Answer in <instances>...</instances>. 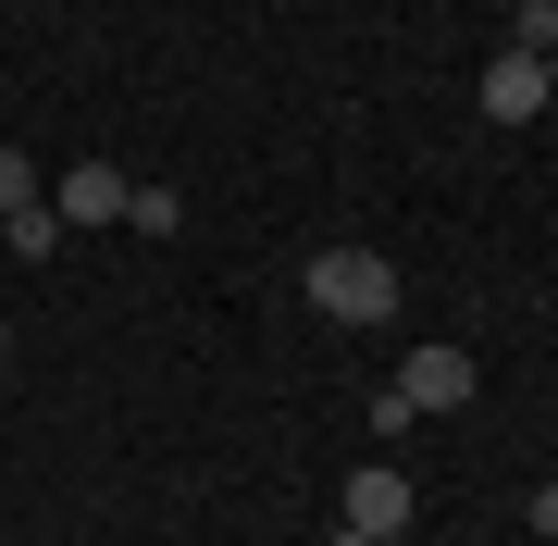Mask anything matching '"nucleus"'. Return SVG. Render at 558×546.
Segmentation results:
<instances>
[{
  "label": "nucleus",
  "mask_w": 558,
  "mask_h": 546,
  "mask_svg": "<svg viewBox=\"0 0 558 546\" xmlns=\"http://www.w3.org/2000/svg\"><path fill=\"white\" fill-rule=\"evenodd\" d=\"M0 348H13V324H0Z\"/></svg>",
  "instance_id": "nucleus-12"
},
{
  "label": "nucleus",
  "mask_w": 558,
  "mask_h": 546,
  "mask_svg": "<svg viewBox=\"0 0 558 546\" xmlns=\"http://www.w3.org/2000/svg\"><path fill=\"white\" fill-rule=\"evenodd\" d=\"M124 199H137V174H112V162H75L50 186V211H62V236H75V223H124Z\"/></svg>",
  "instance_id": "nucleus-3"
},
{
  "label": "nucleus",
  "mask_w": 558,
  "mask_h": 546,
  "mask_svg": "<svg viewBox=\"0 0 558 546\" xmlns=\"http://www.w3.org/2000/svg\"><path fill=\"white\" fill-rule=\"evenodd\" d=\"M410 472H348V534H410Z\"/></svg>",
  "instance_id": "nucleus-5"
},
{
  "label": "nucleus",
  "mask_w": 558,
  "mask_h": 546,
  "mask_svg": "<svg viewBox=\"0 0 558 546\" xmlns=\"http://www.w3.org/2000/svg\"><path fill=\"white\" fill-rule=\"evenodd\" d=\"M546 100H558V50H546Z\"/></svg>",
  "instance_id": "nucleus-11"
},
{
  "label": "nucleus",
  "mask_w": 558,
  "mask_h": 546,
  "mask_svg": "<svg viewBox=\"0 0 558 546\" xmlns=\"http://www.w3.org/2000/svg\"><path fill=\"white\" fill-rule=\"evenodd\" d=\"M472 348H410V361H398V398L410 410H472Z\"/></svg>",
  "instance_id": "nucleus-2"
},
{
  "label": "nucleus",
  "mask_w": 558,
  "mask_h": 546,
  "mask_svg": "<svg viewBox=\"0 0 558 546\" xmlns=\"http://www.w3.org/2000/svg\"><path fill=\"white\" fill-rule=\"evenodd\" d=\"M546 112V62L534 50H497L484 62V124H534Z\"/></svg>",
  "instance_id": "nucleus-4"
},
{
  "label": "nucleus",
  "mask_w": 558,
  "mask_h": 546,
  "mask_svg": "<svg viewBox=\"0 0 558 546\" xmlns=\"http://www.w3.org/2000/svg\"><path fill=\"white\" fill-rule=\"evenodd\" d=\"M0 236H13V262H50V248H62V211L38 199V211H0Z\"/></svg>",
  "instance_id": "nucleus-6"
},
{
  "label": "nucleus",
  "mask_w": 558,
  "mask_h": 546,
  "mask_svg": "<svg viewBox=\"0 0 558 546\" xmlns=\"http://www.w3.org/2000/svg\"><path fill=\"white\" fill-rule=\"evenodd\" d=\"M50 186H38V162H25V149H0V211H38Z\"/></svg>",
  "instance_id": "nucleus-8"
},
{
  "label": "nucleus",
  "mask_w": 558,
  "mask_h": 546,
  "mask_svg": "<svg viewBox=\"0 0 558 546\" xmlns=\"http://www.w3.org/2000/svg\"><path fill=\"white\" fill-rule=\"evenodd\" d=\"M336 546H422V534H348V522H336Z\"/></svg>",
  "instance_id": "nucleus-10"
},
{
  "label": "nucleus",
  "mask_w": 558,
  "mask_h": 546,
  "mask_svg": "<svg viewBox=\"0 0 558 546\" xmlns=\"http://www.w3.org/2000/svg\"><path fill=\"white\" fill-rule=\"evenodd\" d=\"M509 50H534V62L558 50V0H521V25H509Z\"/></svg>",
  "instance_id": "nucleus-9"
},
{
  "label": "nucleus",
  "mask_w": 558,
  "mask_h": 546,
  "mask_svg": "<svg viewBox=\"0 0 558 546\" xmlns=\"http://www.w3.org/2000/svg\"><path fill=\"white\" fill-rule=\"evenodd\" d=\"M124 223H137V236H174L186 199H174V186H137V199H124Z\"/></svg>",
  "instance_id": "nucleus-7"
},
{
  "label": "nucleus",
  "mask_w": 558,
  "mask_h": 546,
  "mask_svg": "<svg viewBox=\"0 0 558 546\" xmlns=\"http://www.w3.org/2000/svg\"><path fill=\"white\" fill-rule=\"evenodd\" d=\"M299 286L323 324H398V262L385 248H323V262H299Z\"/></svg>",
  "instance_id": "nucleus-1"
}]
</instances>
